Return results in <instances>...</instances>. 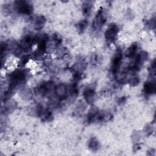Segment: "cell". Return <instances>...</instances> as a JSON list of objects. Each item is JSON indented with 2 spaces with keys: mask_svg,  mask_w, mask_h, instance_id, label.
Returning <instances> with one entry per match:
<instances>
[{
  "mask_svg": "<svg viewBox=\"0 0 156 156\" xmlns=\"http://www.w3.org/2000/svg\"><path fill=\"white\" fill-rule=\"evenodd\" d=\"M106 20H107V16H106L105 11L103 9H100L94 18V20L93 22V28L94 29H101L103 26V25L105 23Z\"/></svg>",
  "mask_w": 156,
  "mask_h": 156,
  "instance_id": "277c9868",
  "label": "cell"
},
{
  "mask_svg": "<svg viewBox=\"0 0 156 156\" xmlns=\"http://www.w3.org/2000/svg\"><path fill=\"white\" fill-rule=\"evenodd\" d=\"M55 93L59 99H65L68 96V88L66 85L63 83L59 84L55 87Z\"/></svg>",
  "mask_w": 156,
  "mask_h": 156,
  "instance_id": "52a82bcc",
  "label": "cell"
},
{
  "mask_svg": "<svg viewBox=\"0 0 156 156\" xmlns=\"http://www.w3.org/2000/svg\"><path fill=\"white\" fill-rule=\"evenodd\" d=\"M53 88V85L52 82H48L46 83H44L40 85L38 88V93L42 96H46L48 94Z\"/></svg>",
  "mask_w": 156,
  "mask_h": 156,
  "instance_id": "ba28073f",
  "label": "cell"
},
{
  "mask_svg": "<svg viewBox=\"0 0 156 156\" xmlns=\"http://www.w3.org/2000/svg\"><path fill=\"white\" fill-rule=\"evenodd\" d=\"M45 18L43 16H38L35 18V22H34V27L37 30H40L41 29L44 24H45Z\"/></svg>",
  "mask_w": 156,
  "mask_h": 156,
  "instance_id": "5bb4252c",
  "label": "cell"
},
{
  "mask_svg": "<svg viewBox=\"0 0 156 156\" xmlns=\"http://www.w3.org/2000/svg\"><path fill=\"white\" fill-rule=\"evenodd\" d=\"M34 38H32L29 35L26 36L21 41V47L24 51H28L29 48H30L31 45L32 44Z\"/></svg>",
  "mask_w": 156,
  "mask_h": 156,
  "instance_id": "9c48e42d",
  "label": "cell"
},
{
  "mask_svg": "<svg viewBox=\"0 0 156 156\" xmlns=\"http://www.w3.org/2000/svg\"><path fill=\"white\" fill-rule=\"evenodd\" d=\"M118 27L116 24L112 23L110 24L105 32V38L108 43H113L118 33Z\"/></svg>",
  "mask_w": 156,
  "mask_h": 156,
  "instance_id": "3957f363",
  "label": "cell"
},
{
  "mask_svg": "<svg viewBox=\"0 0 156 156\" xmlns=\"http://www.w3.org/2000/svg\"><path fill=\"white\" fill-rule=\"evenodd\" d=\"M122 58V53L120 49H118L114 55L112 62V66H111V70L112 73L113 74H116L121 66V62Z\"/></svg>",
  "mask_w": 156,
  "mask_h": 156,
  "instance_id": "5b68a950",
  "label": "cell"
},
{
  "mask_svg": "<svg viewBox=\"0 0 156 156\" xmlns=\"http://www.w3.org/2000/svg\"><path fill=\"white\" fill-rule=\"evenodd\" d=\"M94 94H95L94 90L90 88H87L83 92L84 98L87 101V102L89 104H91L93 102L94 98Z\"/></svg>",
  "mask_w": 156,
  "mask_h": 156,
  "instance_id": "30bf717a",
  "label": "cell"
},
{
  "mask_svg": "<svg viewBox=\"0 0 156 156\" xmlns=\"http://www.w3.org/2000/svg\"><path fill=\"white\" fill-rule=\"evenodd\" d=\"M89 148L92 151H96L99 147L98 141L95 138H92L88 143Z\"/></svg>",
  "mask_w": 156,
  "mask_h": 156,
  "instance_id": "e0dca14e",
  "label": "cell"
},
{
  "mask_svg": "<svg viewBox=\"0 0 156 156\" xmlns=\"http://www.w3.org/2000/svg\"><path fill=\"white\" fill-rule=\"evenodd\" d=\"M88 24V21L87 20H83L82 21H80L79 23H78L77 25V30L79 31V33H82L84 30L85 29V28L87 27Z\"/></svg>",
  "mask_w": 156,
  "mask_h": 156,
  "instance_id": "ac0fdd59",
  "label": "cell"
},
{
  "mask_svg": "<svg viewBox=\"0 0 156 156\" xmlns=\"http://www.w3.org/2000/svg\"><path fill=\"white\" fill-rule=\"evenodd\" d=\"M138 48V45L136 43L132 44L130 47L127 49L126 52V56L127 58H132L136 54Z\"/></svg>",
  "mask_w": 156,
  "mask_h": 156,
  "instance_id": "4fadbf2b",
  "label": "cell"
},
{
  "mask_svg": "<svg viewBox=\"0 0 156 156\" xmlns=\"http://www.w3.org/2000/svg\"><path fill=\"white\" fill-rule=\"evenodd\" d=\"M98 113V110L96 107H92L88 115V121L89 122H91L96 118V116Z\"/></svg>",
  "mask_w": 156,
  "mask_h": 156,
  "instance_id": "2e32d148",
  "label": "cell"
},
{
  "mask_svg": "<svg viewBox=\"0 0 156 156\" xmlns=\"http://www.w3.org/2000/svg\"><path fill=\"white\" fill-rule=\"evenodd\" d=\"M147 52L143 51L138 54L137 55L135 64L131 67L130 69L132 71H137L140 69V67L143 64V63L147 60Z\"/></svg>",
  "mask_w": 156,
  "mask_h": 156,
  "instance_id": "8992f818",
  "label": "cell"
},
{
  "mask_svg": "<svg viewBox=\"0 0 156 156\" xmlns=\"http://www.w3.org/2000/svg\"><path fill=\"white\" fill-rule=\"evenodd\" d=\"M25 74L22 71L16 70L10 76V87L9 88L13 89L20 83L23 82L25 79Z\"/></svg>",
  "mask_w": 156,
  "mask_h": 156,
  "instance_id": "7a4b0ae2",
  "label": "cell"
},
{
  "mask_svg": "<svg viewBox=\"0 0 156 156\" xmlns=\"http://www.w3.org/2000/svg\"><path fill=\"white\" fill-rule=\"evenodd\" d=\"M144 91L147 94H152L155 92V84L154 82H147L144 85Z\"/></svg>",
  "mask_w": 156,
  "mask_h": 156,
  "instance_id": "7c38bea8",
  "label": "cell"
},
{
  "mask_svg": "<svg viewBox=\"0 0 156 156\" xmlns=\"http://www.w3.org/2000/svg\"><path fill=\"white\" fill-rule=\"evenodd\" d=\"M138 82H139V79L138 77H136L131 79L130 80V83H131L132 85H136L138 83Z\"/></svg>",
  "mask_w": 156,
  "mask_h": 156,
  "instance_id": "d6986e66",
  "label": "cell"
},
{
  "mask_svg": "<svg viewBox=\"0 0 156 156\" xmlns=\"http://www.w3.org/2000/svg\"><path fill=\"white\" fill-rule=\"evenodd\" d=\"M16 11L21 14L29 15L32 12L33 6L30 2L27 1H17L15 2Z\"/></svg>",
  "mask_w": 156,
  "mask_h": 156,
  "instance_id": "6da1fadb",
  "label": "cell"
},
{
  "mask_svg": "<svg viewBox=\"0 0 156 156\" xmlns=\"http://www.w3.org/2000/svg\"><path fill=\"white\" fill-rule=\"evenodd\" d=\"M46 41L47 40L46 38H42L38 43V46L37 50L38 54H42L44 52L46 48Z\"/></svg>",
  "mask_w": 156,
  "mask_h": 156,
  "instance_id": "9a60e30c",
  "label": "cell"
},
{
  "mask_svg": "<svg viewBox=\"0 0 156 156\" xmlns=\"http://www.w3.org/2000/svg\"><path fill=\"white\" fill-rule=\"evenodd\" d=\"M93 2L91 1H85L82 4V13L84 16H89L93 7Z\"/></svg>",
  "mask_w": 156,
  "mask_h": 156,
  "instance_id": "8fae6325",
  "label": "cell"
}]
</instances>
